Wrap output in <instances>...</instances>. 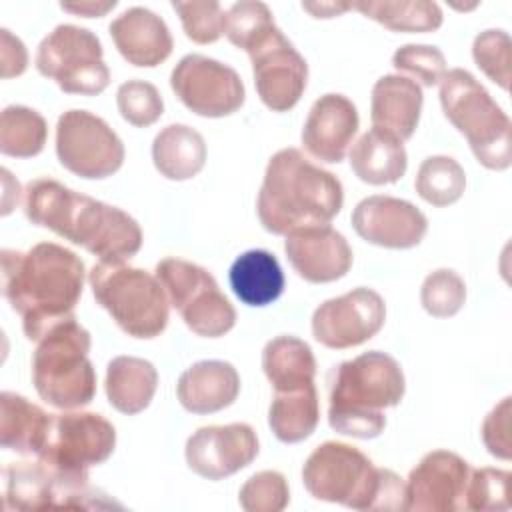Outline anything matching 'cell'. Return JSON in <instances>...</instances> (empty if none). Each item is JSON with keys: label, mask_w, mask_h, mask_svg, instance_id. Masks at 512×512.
I'll use <instances>...</instances> for the list:
<instances>
[{"label": "cell", "mask_w": 512, "mask_h": 512, "mask_svg": "<svg viewBox=\"0 0 512 512\" xmlns=\"http://www.w3.org/2000/svg\"><path fill=\"white\" fill-rule=\"evenodd\" d=\"M84 278L80 256L60 244L40 242L26 252L2 250V292L22 316L24 334L32 342L74 316Z\"/></svg>", "instance_id": "obj_1"}, {"label": "cell", "mask_w": 512, "mask_h": 512, "mask_svg": "<svg viewBox=\"0 0 512 512\" xmlns=\"http://www.w3.org/2000/svg\"><path fill=\"white\" fill-rule=\"evenodd\" d=\"M24 214L32 224L82 246L100 262H126L142 248L140 224L128 212L52 178L28 182Z\"/></svg>", "instance_id": "obj_2"}, {"label": "cell", "mask_w": 512, "mask_h": 512, "mask_svg": "<svg viewBox=\"0 0 512 512\" xmlns=\"http://www.w3.org/2000/svg\"><path fill=\"white\" fill-rule=\"evenodd\" d=\"M344 204L336 174L312 164L298 148H282L268 160L256 200L262 228L288 234L296 228L328 224Z\"/></svg>", "instance_id": "obj_3"}, {"label": "cell", "mask_w": 512, "mask_h": 512, "mask_svg": "<svg viewBox=\"0 0 512 512\" xmlns=\"http://www.w3.org/2000/svg\"><path fill=\"white\" fill-rule=\"evenodd\" d=\"M402 366L386 352L370 350L344 360L328 374V424L342 436L376 438L386 428V408L402 402Z\"/></svg>", "instance_id": "obj_4"}, {"label": "cell", "mask_w": 512, "mask_h": 512, "mask_svg": "<svg viewBox=\"0 0 512 512\" xmlns=\"http://www.w3.org/2000/svg\"><path fill=\"white\" fill-rule=\"evenodd\" d=\"M302 482L312 498L352 510H404V480L352 444L324 442L302 466Z\"/></svg>", "instance_id": "obj_5"}, {"label": "cell", "mask_w": 512, "mask_h": 512, "mask_svg": "<svg viewBox=\"0 0 512 512\" xmlns=\"http://www.w3.org/2000/svg\"><path fill=\"white\" fill-rule=\"evenodd\" d=\"M90 332L68 318L52 326L32 356V382L38 396L60 410L88 406L96 396V370L88 358Z\"/></svg>", "instance_id": "obj_6"}, {"label": "cell", "mask_w": 512, "mask_h": 512, "mask_svg": "<svg viewBox=\"0 0 512 512\" xmlns=\"http://www.w3.org/2000/svg\"><path fill=\"white\" fill-rule=\"evenodd\" d=\"M440 104L444 116L464 134L474 158L484 168H510V118L474 74L464 68L448 70L440 80Z\"/></svg>", "instance_id": "obj_7"}, {"label": "cell", "mask_w": 512, "mask_h": 512, "mask_svg": "<svg viewBox=\"0 0 512 512\" xmlns=\"http://www.w3.org/2000/svg\"><path fill=\"white\" fill-rule=\"evenodd\" d=\"M88 282L96 302L128 336L150 340L168 326L170 300L156 274L126 262H98Z\"/></svg>", "instance_id": "obj_8"}, {"label": "cell", "mask_w": 512, "mask_h": 512, "mask_svg": "<svg viewBox=\"0 0 512 512\" xmlns=\"http://www.w3.org/2000/svg\"><path fill=\"white\" fill-rule=\"evenodd\" d=\"M36 70L66 94L96 96L110 84L100 38L82 26L60 24L42 38L34 58Z\"/></svg>", "instance_id": "obj_9"}, {"label": "cell", "mask_w": 512, "mask_h": 512, "mask_svg": "<svg viewBox=\"0 0 512 512\" xmlns=\"http://www.w3.org/2000/svg\"><path fill=\"white\" fill-rule=\"evenodd\" d=\"M156 278L194 334L220 338L234 328L236 310L206 268L182 258H164L156 264Z\"/></svg>", "instance_id": "obj_10"}, {"label": "cell", "mask_w": 512, "mask_h": 512, "mask_svg": "<svg viewBox=\"0 0 512 512\" xmlns=\"http://www.w3.org/2000/svg\"><path fill=\"white\" fill-rule=\"evenodd\" d=\"M116 448V428L96 412L50 414L38 460L68 480L88 482V470L106 462Z\"/></svg>", "instance_id": "obj_11"}, {"label": "cell", "mask_w": 512, "mask_h": 512, "mask_svg": "<svg viewBox=\"0 0 512 512\" xmlns=\"http://www.w3.org/2000/svg\"><path fill=\"white\" fill-rule=\"evenodd\" d=\"M56 156L72 174L102 180L124 164V144L108 122L88 110H66L56 122Z\"/></svg>", "instance_id": "obj_12"}, {"label": "cell", "mask_w": 512, "mask_h": 512, "mask_svg": "<svg viewBox=\"0 0 512 512\" xmlns=\"http://www.w3.org/2000/svg\"><path fill=\"white\" fill-rule=\"evenodd\" d=\"M170 88L178 100L204 118H224L240 110L246 88L240 74L204 54H186L170 74Z\"/></svg>", "instance_id": "obj_13"}, {"label": "cell", "mask_w": 512, "mask_h": 512, "mask_svg": "<svg viewBox=\"0 0 512 512\" xmlns=\"http://www.w3.org/2000/svg\"><path fill=\"white\" fill-rule=\"evenodd\" d=\"M2 476L6 510L114 506L108 502H98L102 492L90 488L88 482L58 476L38 458L34 462H10L4 466Z\"/></svg>", "instance_id": "obj_14"}, {"label": "cell", "mask_w": 512, "mask_h": 512, "mask_svg": "<svg viewBox=\"0 0 512 512\" xmlns=\"http://www.w3.org/2000/svg\"><path fill=\"white\" fill-rule=\"evenodd\" d=\"M386 322L384 298L366 286L324 300L312 314V336L326 348L344 350L368 342Z\"/></svg>", "instance_id": "obj_15"}, {"label": "cell", "mask_w": 512, "mask_h": 512, "mask_svg": "<svg viewBox=\"0 0 512 512\" xmlns=\"http://www.w3.org/2000/svg\"><path fill=\"white\" fill-rule=\"evenodd\" d=\"M246 54L262 104L272 112L294 108L306 90L308 64L282 30L276 26Z\"/></svg>", "instance_id": "obj_16"}, {"label": "cell", "mask_w": 512, "mask_h": 512, "mask_svg": "<svg viewBox=\"0 0 512 512\" xmlns=\"http://www.w3.org/2000/svg\"><path fill=\"white\" fill-rule=\"evenodd\" d=\"M470 464L450 450H432L410 470L404 482V510L456 512L464 510Z\"/></svg>", "instance_id": "obj_17"}, {"label": "cell", "mask_w": 512, "mask_h": 512, "mask_svg": "<svg viewBox=\"0 0 512 512\" xmlns=\"http://www.w3.org/2000/svg\"><path fill=\"white\" fill-rule=\"evenodd\" d=\"M258 452V436L244 422L202 426L184 448L188 468L206 480H222L240 472L254 462Z\"/></svg>", "instance_id": "obj_18"}, {"label": "cell", "mask_w": 512, "mask_h": 512, "mask_svg": "<svg viewBox=\"0 0 512 512\" xmlns=\"http://www.w3.org/2000/svg\"><path fill=\"white\" fill-rule=\"evenodd\" d=\"M350 220L362 240L392 250L414 248L428 232L426 216L412 202L384 194L360 200Z\"/></svg>", "instance_id": "obj_19"}, {"label": "cell", "mask_w": 512, "mask_h": 512, "mask_svg": "<svg viewBox=\"0 0 512 512\" xmlns=\"http://www.w3.org/2000/svg\"><path fill=\"white\" fill-rule=\"evenodd\" d=\"M284 252L300 278L312 284L340 280L352 266V248L344 234L328 224L304 226L286 234Z\"/></svg>", "instance_id": "obj_20"}, {"label": "cell", "mask_w": 512, "mask_h": 512, "mask_svg": "<svg viewBox=\"0 0 512 512\" xmlns=\"http://www.w3.org/2000/svg\"><path fill=\"white\" fill-rule=\"evenodd\" d=\"M358 110L344 94L328 92L314 100L302 126V146L320 162L338 164L344 160L356 132Z\"/></svg>", "instance_id": "obj_21"}, {"label": "cell", "mask_w": 512, "mask_h": 512, "mask_svg": "<svg viewBox=\"0 0 512 512\" xmlns=\"http://www.w3.org/2000/svg\"><path fill=\"white\" fill-rule=\"evenodd\" d=\"M108 30L120 56L138 68H154L162 64L174 48L164 18L144 6L124 10L110 22Z\"/></svg>", "instance_id": "obj_22"}, {"label": "cell", "mask_w": 512, "mask_h": 512, "mask_svg": "<svg viewBox=\"0 0 512 512\" xmlns=\"http://www.w3.org/2000/svg\"><path fill=\"white\" fill-rule=\"evenodd\" d=\"M240 374L226 360H200L186 368L176 384V396L192 414H212L234 404Z\"/></svg>", "instance_id": "obj_23"}, {"label": "cell", "mask_w": 512, "mask_h": 512, "mask_svg": "<svg viewBox=\"0 0 512 512\" xmlns=\"http://www.w3.org/2000/svg\"><path fill=\"white\" fill-rule=\"evenodd\" d=\"M422 88L400 74H386L376 80L370 96L372 128L384 130L398 140H408L420 122Z\"/></svg>", "instance_id": "obj_24"}, {"label": "cell", "mask_w": 512, "mask_h": 512, "mask_svg": "<svg viewBox=\"0 0 512 512\" xmlns=\"http://www.w3.org/2000/svg\"><path fill=\"white\" fill-rule=\"evenodd\" d=\"M348 156L356 178L372 186L394 184L408 168V156L402 140L378 128L364 132L354 142Z\"/></svg>", "instance_id": "obj_25"}, {"label": "cell", "mask_w": 512, "mask_h": 512, "mask_svg": "<svg viewBox=\"0 0 512 512\" xmlns=\"http://www.w3.org/2000/svg\"><path fill=\"white\" fill-rule=\"evenodd\" d=\"M158 388V370L138 356H116L106 366L104 390L110 406L122 414L146 410Z\"/></svg>", "instance_id": "obj_26"}, {"label": "cell", "mask_w": 512, "mask_h": 512, "mask_svg": "<svg viewBox=\"0 0 512 512\" xmlns=\"http://www.w3.org/2000/svg\"><path fill=\"white\" fill-rule=\"evenodd\" d=\"M230 288L234 296L254 308L278 300L284 292V272L278 258L268 250H246L230 266Z\"/></svg>", "instance_id": "obj_27"}, {"label": "cell", "mask_w": 512, "mask_h": 512, "mask_svg": "<svg viewBox=\"0 0 512 512\" xmlns=\"http://www.w3.org/2000/svg\"><path fill=\"white\" fill-rule=\"evenodd\" d=\"M320 422V400L314 382L274 390L268 408V426L284 444L310 438Z\"/></svg>", "instance_id": "obj_28"}, {"label": "cell", "mask_w": 512, "mask_h": 512, "mask_svg": "<svg viewBox=\"0 0 512 512\" xmlns=\"http://www.w3.org/2000/svg\"><path fill=\"white\" fill-rule=\"evenodd\" d=\"M152 162L168 180H190L206 164V142L188 124H168L154 136Z\"/></svg>", "instance_id": "obj_29"}, {"label": "cell", "mask_w": 512, "mask_h": 512, "mask_svg": "<svg viewBox=\"0 0 512 512\" xmlns=\"http://www.w3.org/2000/svg\"><path fill=\"white\" fill-rule=\"evenodd\" d=\"M50 414L28 398L4 390L0 394V446L24 456H38L44 446Z\"/></svg>", "instance_id": "obj_30"}, {"label": "cell", "mask_w": 512, "mask_h": 512, "mask_svg": "<svg viewBox=\"0 0 512 512\" xmlns=\"http://www.w3.org/2000/svg\"><path fill=\"white\" fill-rule=\"evenodd\" d=\"M262 370L274 390L310 384L316 376V358L308 342L296 336H276L262 350Z\"/></svg>", "instance_id": "obj_31"}, {"label": "cell", "mask_w": 512, "mask_h": 512, "mask_svg": "<svg viewBox=\"0 0 512 512\" xmlns=\"http://www.w3.org/2000/svg\"><path fill=\"white\" fill-rule=\"evenodd\" d=\"M352 8L392 32H434L444 20L442 8L428 0H362Z\"/></svg>", "instance_id": "obj_32"}, {"label": "cell", "mask_w": 512, "mask_h": 512, "mask_svg": "<svg viewBox=\"0 0 512 512\" xmlns=\"http://www.w3.org/2000/svg\"><path fill=\"white\" fill-rule=\"evenodd\" d=\"M48 124L40 112L10 104L0 114V152L12 158H32L44 150Z\"/></svg>", "instance_id": "obj_33"}, {"label": "cell", "mask_w": 512, "mask_h": 512, "mask_svg": "<svg viewBox=\"0 0 512 512\" xmlns=\"http://www.w3.org/2000/svg\"><path fill=\"white\" fill-rule=\"evenodd\" d=\"M414 188L424 202L436 208H444L462 198L466 188V174L458 160L452 156H428L418 166Z\"/></svg>", "instance_id": "obj_34"}, {"label": "cell", "mask_w": 512, "mask_h": 512, "mask_svg": "<svg viewBox=\"0 0 512 512\" xmlns=\"http://www.w3.org/2000/svg\"><path fill=\"white\" fill-rule=\"evenodd\" d=\"M276 28L272 10L258 0H240L226 12V38L240 50L248 52Z\"/></svg>", "instance_id": "obj_35"}, {"label": "cell", "mask_w": 512, "mask_h": 512, "mask_svg": "<svg viewBox=\"0 0 512 512\" xmlns=\"http://www.w3.org/2000/svg\"><path fill=\"white\" fill-rule=\"evenodd\" d=\"M420 302L430 316L450 318L458 314L466 302V284L452 268H438L424 278Z\"/></svg>", "instance_id": "obj_36"}, {"label": "cell", "mask_w": 512, "mask_h": 512, "mask_svg": "<svg viewBox=\"0 0 512 512\" xmlns=\"http://www.w3.org/2000/svg\"><path fill=\"white\" fill-rule=\"evenodd\" d=\"M116 106L120 116L136 128L152 126L164 114V100L158 88L138 78L122 82L118 86Z\"/></svg>", "instance_id": "obj_37"}, {"label": "cell", "mask_w": 512, "mask_h": 512, "mask_svg": "<svg viewBox=\"0 0 512 512\" xmlns=\"http://www.w3.org/2000/svg\"><path fill=\"white\" fill-rule=\"evenodd\" d=\"M174 12L180 16L184 34L196 44L216 42L226 28V12L216 0H192L172 2Z\"/></svg>", "instance_id": "obj_38"}, {"label": "cell", "mask_w": 512, "mask_h": 512, "mask_svg": "<svg viewBox=\"0 0 512 512\" xmlns=\"http://www.w3.org/2000/svg\"><path fill=\"white\" fill-rule=\"evenodd\" d=\"M472 58L476 66L502 90L510 88L512 40L504 30H484L472 42Z\"/></svg>", "instance_id": "obj_39"}, {"label": "cell", "mask_w": 512, "mask_h": 512, "mask_svg": "<svg viewBox=\"0 0 512 512\" xmlns=\"http://www.w3.org/2000/svg\"><path fill=\"white\" fill-rule=\"evenodd\" d=\"M238 502L246 512H280L290 502V488L284 474L262 470L242 484Z\"/></svg>", "instance_id": "obj_40"}, {"label": "cell", "mask_w": 512, "mask_h": 512, "mask_svg": "<svg viewBox=\"0 0 512 512\" xmlns=\"http://www.w3.org/2000/svg\"><path fill=\"white\" fill-rule=\"evenodd\" d=\"M510 472L500 468L470 470L464 494V510H508Z\"/></svg>", "instance_id": "obj_41"}, {"label": "cell", "mask_w": 512, "mask_h": 512, "mask_svg": "<svg viewBox=\"0 0 512 512\" xmlns=\"http://www.w3.org/2000/svg\"><path fill=\"white\" fill-rule=\"evenodd\" d=\"M392 66L398 72L414 76L422 86H436L446 74V58L436 46L404 44L392 54Z\"/></svg>", "instance_id": "obj_42"}, {"label": "cell", "mask_w": 512, "mask_h": 512, "mask_svg": "<svg viewBox=\"0 0 512 512\" xmlns=\"http://www.w3.org/2000/svg\"><path fill=\"white\" fill-rule=\"evenodd\" d=\"M512 398H502L482 422V442L486 450L500 460L512 458V438H510V416H512Z\"/></svg>", "instance_id": "obj_43"}, {"label": "cell", "mask_w": 512, "mask_h": 512, "mask_svg": "<svg viewBox=\"0 0 512 512\" xmlns=\"http://www.w3.org/2000/svg\"><path fill=\"white\" fill-rule=\"evenodd\" d=\"M28 66V50L24 42L14 36L8 28L0 30V68L2 78H14L20 76Z\"/></svg>", "instance_id": "obj_44"}, {"label": "cell", "mask_w": 512, "mask_h": 512, "mask_svg": "<svg viewBox=\"0 0 512 512\" xmlns=\"http://www.w3.org/2000/svg\"><path fill=\"white\" fill-rule=\"evenodd\" d=\"M118 2H78V4H60V8L64 12H70V14H76V16H82V18H102L106 16L112 8H116Z\"/></svg>", "instance_id": "obj_45"}, {"label": "cell", "mask_w": 512, "mask_h": 512, "mask_svg": "<svg viewBox=\"0 0 512 512\" xmlns=\"http://www.w3.org/2000/svg\"><path fill=\"white\" fill-rule=\"evenodd\" d=\"M302 8L314 18H336L352 8L348 2H302Z\"/></svg>", "instance_id": "obj_46"}]
</instances>
